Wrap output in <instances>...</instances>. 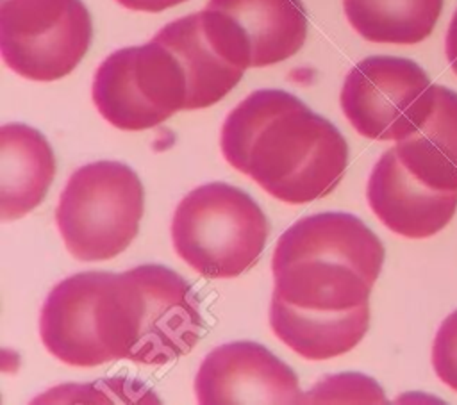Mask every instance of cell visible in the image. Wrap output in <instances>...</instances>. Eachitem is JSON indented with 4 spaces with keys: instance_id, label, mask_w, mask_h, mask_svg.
<instances>
[{
    "instance_id": "obj_1",
    "label": "cell",
    "mask_w": 457,
    "mask_h": 405,
    "mask_svg": "<svg viewBox=\"0 0 457 405\" xmlns=\"http://www.w3.org/2000/svg\"><path fill=\"white\" fill-rule=\"evenodd\" d=\"M223 159L286 203L327 196L341 182L348 145L327 118L282 89H257L225 118Z\"/></svg>"
},
{
    "instance_id": "obj_2",
    "label": "cell",
    "mask_w": 457,
    "mask_h": 405,
    "mask_svg": "<svg viewBox=\"0 0 457 405\" xmlns=\"http://www.w3.org/2000/svg\"><path fill=\"white\" fill-rule=\"evenodd\" d=\"M382 262L380 239L357 216H305L275 246L273 294L307 310H352L370 302Z\"/></svg>"
},
{
    "instance_id": "obj_3",
    "label": "cell",
    "mask_w": 457,
    "mask_h": 405,
    "mask_svg": "<svg viewBox=\"0 0 457 405\" xmlns=\"http://www.w3.org/2000/svg\"><path fill=\"white\" fill-rule=\"evenodd\" d=\"M45 348L73 368L127 359L134 325L123 273L84 271L61 280L39 314Z\"/></svg>"
},
{
    "instance_id": "obj_4",
    "label": "cell",
    "mask_w": 457,
    "mask_h": 405,
    "mask_svg": "<svg viewBox=\"0 0 457 405\" xmlns=\"http://www.w3.org/2000/svg\"><path fill=\"white\" fill-rule=\"evenodd\" d=\"M268 239L257 202L239 187L211 182L189 191L171 219L177 255L207 278H232L250 269Z\"/></svg>"
},
{
    "instance_id": "obj_5",
    "label": "cell",
    "mask_w": 457,
    "mask_h": 405,
    "mask_svg": "<svg viewBox=\"0 0 457 405\" xmlns=\"http://www.w3.org/2000/svg\"><path fill=\"white\" fill-rule=\"evenodd\" d=\"M143 207L145 191L136 171L118 161H96L68 178L55 221L75 259L105 260L132 243Z\"/></svg>"
},
{
    "instance_id": "obj_6",
    "label": "cell",
    "mask_w": 457,
    "mask_h": 405,
    "mask_svg": "<svg viewBox=\"0 0 457 405\" xmlns=\"http://www.w3.org/2000/svg\"><path fill=\"white\" fill-rule=\"evenodd\" d=\"M91 96L116 128L145 130L186 111L187 89L175 55L152 37L107 55L93 77Z\"/></svg>"
},
{
    "instance_id": "obj_7",
    "label": "cell",
    "mask_w": 457,
    "mask_h": 405,
    "mask_svg": "<svg viewBox=\"0 0 457 405\" xmlns=\"http://www.w3.org/2000/svg\"><path fill=\"white\" fill-rule=\"evenodd\" d=\"M93 36L82 0H2L0 50L18 75L52 82L75 70Z\"/></svg>"
},
{
    "instance_id": "obj_8",
    "label": "cell",
    "mask_w": 457,
    "mask_h": 405,
    "mask_svg": "<svg viewBox=\"0 0 457 405\" xmlns=\"http://www.w3.org/2000/svg\"><path fill=\"white\" fill-rule=\"evenodd\" d=\"M436 86L425 70L405 57L371 55L345 77L341 109L352 127L368 139L400 141L430 116Z\"/></svg>"
},
{
    "instance_id": "obj_9",
    "label": "cell",
    "mask_w": 457,
    "mask_h": 405,
    "mask_svg": "<svg viewBox=\"0 0 457 405\" xmlns=\"http://www.w3.org/2000/svg\"><path fill=\"white\" fill-rule=\"evenodd\" d=\"M125 273L132 291L136 332L129 360L161 366L189 353L204 325L191 285L161 264H145Z\"/></svg>"
},
{
    "instance_id": "obj_10",
    "label": "cell",
    "mask_w": 457,
    "mask_h": 405,
    "mask_svg": "<svg viewBox=\"0 0 457 405\" xmlns=\"http://www.w3.org/2000/svg\"><path fill=\"white\" fill-rule=\"evenodd\" d=\"M200 14L220 52L241 70L293 57L307 36L300 0H209Z\"/></svg>"
},
{
    "instance_id": "obj_11",
    "label": "cell",
    "mask_w": 457,
    "mask_h": 405,
    "mask_svg": "<svg viewBox=\"0 0 457 405\" xmlns=\"http://www.w3.org/2000/svg\"><path fill=\"white\" fill-rule=\"evenodd\" d=\"M202 405L302 403L295 371L268 348L253 341L227 343L202 360L195 378Z\"/></svg>"
},
{
    "instance_id": "obj_12",
    "label": "cell",
    "mask_w": 457,
    "mask_h": 405,
    "mask_svg": "<svg viewBox=\"0 0 457 405\" xmlns=\"http://www.w3.org/2000/svg\"><path fill=\"white\" fill-rule=\"evenodd\" d=\"M366 198L375 216L407 239L434 236L450 223L457 209V191H437L421 184L400 162L395 146L375 162Z\"/></svg>"
},
{
    "instance_id": "obj_13",
    "label": "cell",
    "mask_w": 457,
    "mask_h": 405,
    "mask_svg": "<svg viewBox=\"0 0 457 405\" xmlns=\"http://www.w3.org/2000/svg\"><path fill=\"white\" fill-rule=\"evenodd\" d=\"M154 39L175 55L184 73L187 89L186 111L214 105L234 89L245 73L220 52L200 12L164 25Z\"/></svg>"
},
{
    "instance_id": "obj_14",
    "label": "cell",
    "mask_w": 457,
    "mask_h": 405,
    "mask_svg": "<svg viewBox=\"0 0 457 405\" xmlns=\"http://www.w3.org/2000/svg\"><path fill=\"white\" fill-rule=\"evenodd\" d=\"M55 175V157L46 137L25 125L0 128V218L18 219L36 209Z\"/></svg>"
},
{
    "instance_id": "obj_15",
    "label": "cell",
    "mask_w": 457,
    "mask_h": 405,
    "mask_svg": "<svg viewBox=\"0 0 457 405\" xmlns=\"http://www.w3.org/2000/svg\"><path fill=\"white\" fill-rule=\"evenodd\" d=\"M270 325L273 334L300 357L325 360L361 343L370 325V303L352 310H307L273 294Z\"/></svg>"
},
{
    "instance_id": "obj_16",
    "label": "cell",
    "mask_w": 457,
    "mask_h": 405,
    "mask_svg": "<svg viewBox=\"0 0 457 405\" xmlns=\"http://www.w3.org/2000/svg\"><path fill=\"white\" fill-rule=\"evenodd\" d=\"M400 162L421 184L457 191V93L436 86V103L427 121L395 145Z\"/></svg>"
},
{
    "instance_id": "obj_17",
    "label": "cell",
    "mask_w": 457,
    "mask_h": 405,
    "mask_svg": "<svg viewBox=\"0 0 457 405\" xmlns=\"http://www.w3.org/2000/svg\"><path fill=\"white\" fill-rule=\"evenodd\" d=\"M348 23L371 43L414 45L430 36L443 0H343Z\"/></svg>"
},
{
    "instance_id": "obj_18",
    "label": "cell",
    "mask_w": 457,
    "mask_h": 405,
    "mask_svg": "<svg viewBox=\"0 0 457 405\" xmlns=\"http://www.w3.org/2000/svg\"><path fill=\"white\" fill-rule=\"evenodd\" d=\"M384 403V393L377 382L364 375L345 373L320 380L302 396V403Z\"/></svg>"
},
{
    "instance_id": "obj_19",
    "label": "cell",
    "mask_w": 457,
    "mask_h": 405,
    "mask_svg": "<svg viewBox=\"0 0 457 405\" xmlns=\"http://www.w3.org/2000/svg\"><path fill=\"white\" fill-rule=\"evenodd\" d=\"M432 366L441 382L457 391V309L445 318L436 334Z\"/></svg>"
},
{
    "instance_id": "obj_20",
    "label": "cell",
    "mask_w": 457,
    "mask_h": 405,
    "mask_svg": "<svg viewBox=\"0 0 457 405\" xmlns=\"http://www.w3.org/2000/svg\"><path fill=\"white\" fill-rule=\"evenodd\" d=\"M120 5L130 11H143V12H161L173 5H179L186 0H116Z\"/></svg>"
},
{
    "instance_id": "obj_21",
    "label": "cell",
    "mask_w": 457,
    "mask_h": 405,
    "mask_svg": "<svg viewBox=\"0 0 457 405\" xmlns=\"http://www.w3.org/2000/svg\"><path fill=\"white\" fill-rule=\"evenodd\" d=\"M445 50H446V57L448 62L453 70V73L457 75V11L453 12L448 30H446V43H445Z\"/></svg>"
}]
</instances>
